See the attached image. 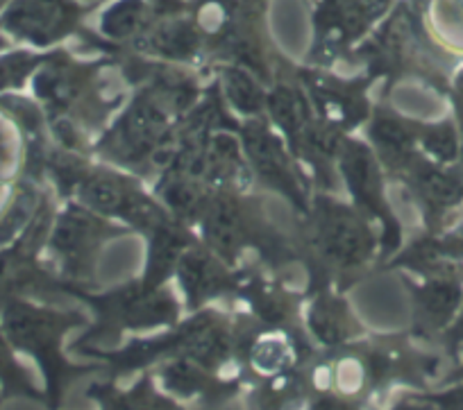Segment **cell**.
I'll return each mask as SVG.
<instances>
[{"label": "cell", "instance_id": "obj_1", "mask_svg": "<svg viewBox=\"0 0 463 410\" xmlns=\"http://www.w3.org/2000/svg\"><path fill=\"white\" fill-rule=\"evenodd\" d=\"M3 331L14 349L34 356L39 365L46 369L48 383L57 392L61 377H64V360L60 356L61 333L66 331V322L57 313L34 309L30 304L12 302L3 313Z\"/></svg>", "mask_w": 463, "mask_h": 410}, {"label": "cell", "instance_id": "obj_2", "mask_svg": "<svg viewBox=\"0 0 463 410\" xmlns=\"http://www.w3.org/2000/svg\"><path fill=\"white\" fill-rule=\"evenodd\" d=\"M78 14L71 0H10L0 14V28L21 42L48 46L73 30Z\"/></svg>", "mask_w": 463, "mask_h": 410}, {"label": "cell", "instance_id": "obj_3", "mask_svg": "<svg viewBox=\"0 0 463 410\" xmlns=\"http://www.w3.org/2000/svg\"><path fill=\"white\" fill-rule=\"evenodd\" d=\"M98 396L107 405V410H180L175 404L159 396L150 383H139L128 392L100 390Z\"/></svg>", "mask_w": 463, "mask_h": 410}, {"label": "cell", "instance_id": "obj_4", "mask_svg": "<svg viewBox=\"0 0 463 410\" xmlns=\"http://www.w3.org/2000/svg\"><path fill=\"white\" fill-rule=\"evenodd\" d=\"M146 42H148L153 52H159V55L166 57H177V60L189 57L195 51V46H198V37L184 23L164 25V28L155 30Z\"/></svg>", "mask_w": 463, "mask_h": 410}, {"label": "cell", "instance_id": "obj_5", "mask_svg": "<svg viewBox=\"0 0 463 410\" xmlns=\"http://www.w3.org/2000/svg\"><path fill=\"white\" fill-rule=\"evenodd\" d=\"M146 5L141 0H121L102 16V33L109 37H130L132 33L144 28Z\"/></svg>", "mask_w": 463, "mask_h": 410}, {"label": "cell", "instance_id": "obj_6", "mask_svg": "<svg viewBox=\"0 0 463 410\" xmlns=\"http://www.w3.org/2000/svg\"><path fill=\"white\" fill-rule=\"evenodd\" d=\"M12 349L14 347L7 340L5 331L0 329V386L5 392H12V395H37L30 378L25 377L24 368L16 363Z\"/></svg>", "mask_w": 463, "mask_h": 410}, {"label": "cell", "instance_id": "obj_7", "mask_svg": "<svg viewBox=\"0 0 463 410\" xmlns=\"http://www.w3.org/2000/svg\"><path fill=\"white\" fill-rule=\"evenodd\" d=\"M39 57L25 51H12L0 55V91L19 89L28 75L37 69Z\"/></svg>", "mask_w": 463, "mask_h": 410}, {"label": "cell", "instance_id": "obj_8", "mask_svg": "<svg viewBox=\"0 0 463 410\" xmlns=\"http://www.w3.org/2000/svg\"><path fill=\"white\" fill-rule=\"evenodd\" d=\"M458 304V291L449 284H436L425 295V313L434 322H445Z\"/></svg>", "mask_w": 463, "mask_h": 410}, {"label": "cell", "instance_id": "obj_9", "mask_svg": "<svg viewBox=\"0 0 463 410\" xmlns=\"http://www.w3.org/2000/svg\"><path fill=\"white\" fill-rule=\"evenodd\" d=\"M420 186L425 189V193L439 204H452L454 200L461 195V189H458L457 182L436 171H427L425 175L420 177Z\"/></svg>", "mask_w": 463, "mask_h": 410}, {"label": "cell", "instance_id": "obj_10", "mask_svg": "<svg viewBox=\"0 0 463 410\" xmlns=\"http://www.w3.org/2000/svg\"><path fill=\"white\" fill-rule=\"evenodd\" d=\"M375 139L380 141V145L384 148V153L393 154L398 162H400V159L407 157L409 136H407V132L400 127V125L384 120V123H380L375 127Z\"/></svg>", "mask_w": 463, "mask_h": 410}, {"label": "cell", "instance_id": "obj_11", "mask_svg": "<svg viewBox=\"0 0 463 410\" xmlns=\"http://www.w3.org/2000/svg\"><path fill=\"white\" fill-rule=\"evenodd\" d=\"M212 234L221 245H232L239 236V216L230 204H218L212 218Z\"/></svg>", "mask_w": 463, "mask_h": 410}, {"label": "cell", "instance_id": "obj_12", "mask_svg": "<svg viewBox=\"0 0 463 410\" xmlns=\"http://www.w3.org/2000/svg\"><path fill=\"white\" fill-rule=\"evenodd\" d=\"M230 98H234V102H239L241 107H250V109H255L257 102H260L255 84L243 73H230Z\"/></svg>", "mask_w": 463, "mask_h": 410}, {"label": "cell", "instance_id": "obj_13", "mask_svg": "<svg viewBox=\"0 0 463 410\" xmlns=\"http://www.w3.org/2000/svg\"><path fill=\"white\" fill-rule=\"evenodd\" d=\"M443 405L445 410H463V387L461 390L449 392V395L443 399Z\"/></svg>", "mask_w": 463, "mask_h": 410}, {"label": "cell", "instance_id": "obj_14", "mask_svg": "<svg viewBox=\"0 0 463 410\" xmlns=\"http://www.w3.org/2000/svg\"><path fill=\"white\" fill-rule=\"evenodd\" d=\"M7 159V150H5V141H3V134H0V166L5 163Z\"/></svg>", "mask_w": 463, "mask_h": 410}, {"label": "cell", "instance_id": "obj_15", "mask_svg": "<svg viewBox=\"0 0 463 410\" xmlns=\"http://www.w3.org/2000/svg\"><path fill=\"white\" fill-rule=\"evenodd\" d=\"M7 3H10V0H0V10H5Z\"/></svg>", "mask_w": 463, "mask_h": 410}]
</instances>
